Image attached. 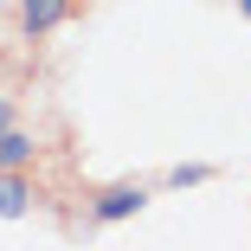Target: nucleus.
<instances>
[{
    "mask_svg": "<svg viewBox=\"0 0 251 251\" xmlns=\"http://www.w3.org/2000/svg\"><path fill=\"white\" fill-rule=\"evenodd\" d=\"M200 180H213L206 161H180V168H168V187H200Z\"/></svg>",
    "mask_w": 251,
    "mask_h": 251,
    "instance_id": "obj_5",
    "label": "nucleus"
},
{
    "mask_svg": "<svg viewBox=\"0 0 251 251\" xmlns=\"http://www.w3.org/2000/svg\"><path fill=\"white\" fill-rule=\"evenodd\" d=\"M0 129H13V103H7V97H0Z\"/></svg>",
    "mask_w": 251,
    "mask_h": 251,
    "instance_id": "obj_6",
    "label": "nucleus"
},
{
    "mask_svg": "<svg viewBox=\"0 0 251 251\" xmlns=\"http://www.w3.org/2000/svg\"><path fill=\"white\" fill-rule=\"evenodd\" d=\"M238 7H245V20H251V0H238Z\"/></svg>",
    "mask_w": 251,
    "mask_h": 251,
    "instance_id": "obj_7",
    "label": "nucleus"
},
{
    "mask_svg": "<svg viewBox=\"0 0 251 251\" xmlns=\"http://www.w3.org/2000/svg\"><path fill=\"white\" fill-rule=\"evenodd\" d=\"M32 213V187L20 180V168H0V219H26Z\"/></svg>",
    "mask_w": 251,
    "mask_h": 251,
    "instance_id": "obj_3",
    "label": "nucleus"
},
{
    "mask_svg": "<svg viewBox=\"0 0 251 251\" xmlns=\"http://www.w3.org/2000/svg\"><path fill=\"white\" fill-rule=\"evenodd\" d=\"M65 13H71V0H20V26L39 39V32H52V26H65Z\"/></svg>",
    "mask_w": 251,
    "mask_h": 251,
    "instance_id": "obj_2",
    "label": "nucleus"
},
{
    "mask_svg": "<svg viewBox=\"0 0 251 251\" xmlns=\"http://www.w3.org/2000/svg\"><path fill=\"white\" fill-rule=\"evenodd\" d=\"M142 206H148V193H142L135 180H116V187L97 193V206H90V213H97V226H116V219H135Z\"/></svg>",
    "mask_w": 251,
    "mask_h": 251,
    "instance_id": "obj_1",
    "label": "nucleus"
},
{
    "mask_svg": "<svg viewBox=\"0 0 251 251\" xmlns=\"http://www.w3.org/2000/svg\"><path fill=\"white\" fill-rule=\"evenodd\" d=\"M26 161H32V135L0 129V168H26Z\"/></svg>",
    "mask_w": 251,
    "mask_h": 251,
    "instance_id": "obj_4",
    "label": "nucleus"
}]
</instances>
